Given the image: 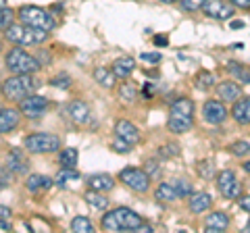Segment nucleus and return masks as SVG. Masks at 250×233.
Returning a JSON list of instances; mask_svg holds the SVG:
<instances>
[{
	"label": "nucleus",
	"mask_w": 250,
	"mask_h": 233,
	"mask_svg": "<svg viewBox=\"0 0 250 233\" xmlns=\"http://www.w3.org/2000/svg\"><path fill=\"white\" fill-rule=\"evenodd\" d=\"M17 104H19L21 115H25L27 119H40L44 111L48 108V98L40 96V94H29L27 98H23Z\"/></svg>",
	"instance_id": "obj_10"
},
{
	"label": "nucleus",
	"mask_w": 250,
	"mask_h": 233,
	"mask_svg": "<svg viewBox=\"0 0 250 233\" xmlns=\"http://www.w3.org/2000/svg\"><path fill=\"white\" fill-rule=\"evenodd\" d=\"M154 198L161 202H173V200H179V194L173 188V183L165 181V183H159V188L154 190Z\"/></svg>",
	"instance_id": "obj_26"
},
{
	"label": "nucleus",
	"mask_w": 250,
	"mask_h": 233,
	"mask_svg": "<svg viewBox=\"0 0 250 233\" xmlns=\"http://www.w3.org/2000/svg\"><path fill=\"white\" fill-rule=\"evenodd\" d=\"M152 42H154L156 46H167V38H165V36H154Z\"/></svg>",
	"instance_id": "obj_44"
},
{
	"label": "nucleus",
	"mask_w": 250,
	"mask_h": 233,
	"mask_svg": "<svg viewBox=\"0 0 250 233\" xmlns=\"http://www.w3.org/2000/svg\"><path fill=\"white\" fill-rule=\"evenodd\" d=\"M144 171H146L148 175H150V179H154V177L161 173V167H156V162H154V160L150 158V160H146V165H144Z\"/></svg>",
	"instance_id": "obj_40"
},
{
	"label": "nucleus",
	"mask_w": 250,
	"mask_h": 233,
	"mask_svg": "<svg viewBox=\"0 0 250 233\" xmlns=\"http://www.w3.org/2000/svg\"><path fill=\"white\" fill-rule=\"evenodd\" d=\"M83 198L92 208H96V211H104V208H108V198H104L103 192H98V190H88L83 194Z\"/></svg>",
	"instance_id": "obj_27"
},
{
	"label": "nucleus",
	"mask_w": 250,
	"mask_h": 233,
	"mask_svg": "<svg viewBox=\"0 0 250 233\" xmlns=\"http://www.w3.org/2000/svg\"><path fill=\"white\" fill-rule=\"evenodd\" d=\"M136 96H138V92H136V88H134V85H131L129 81H123V83L119 85V98H121V100L134 102Z\"/></svg>",
	"instance_id": "obj_33"
},
{
	"label": "nucleus",
	"mask_w": 250,
	"mask_h": 233,
	"mask_svg": "<svg viewBox=\"0 0 250 233\" xmlns=\"http://www.w3.org/2000/svg\"><path fill=\"white\" fill-rule=\"evenodd\" d=\"M229 227V216L221 213V211H217V213H210L207 219H205V229L210 231V233H221Z\"/></svg>",
	"instance_id": "obj_19"
},
{
	"label": "nucleus",
	"mask_w": 250,
	"mask_h": 233,
	"mask_svg": "<svg viewBox=\"0 0 250 233\" xmlns=\"http://www.w3.org/2000/svg\"><path fill=\"white\" fill-rule=\"evenodd\" d=\"M246 231H248V233H250V221H248V225H246Z\"/></svg>",
	"instance_id": "obj_51"
},
{
	"label": "nucleus",
	"mask_w": 250,
	"mask_h": 233,
	"mask_svg": "<svg viewBox=\"0 0 250 233\" xmlns=\"http://www.w3.org/2000/svg\"><path fill=\"white\" fill-rule=\"evenodd\" d=\"M111 69L115 71V75L119 77V79H127V77L134 73V69H136V60L131 57H121V58L115 60Z\"/></svg>",
	"instance_id": "obj_22"
},
{
	"label": "nucleus",
	"mask_w": 250,
	"mask_h": 233,
	"mask_svg": "<svg viewBox=\"0 0 250 233\" xmlns=\"http://www.w3.org/2000/svg\"><path fill=\"white\" fill-rule=\"evenodd\" d=\"M94 79L103 85V88L111 90V88H115V85H117V79H119V77L115 75L113 69H108V67H96V69H94Z\"/></svg>",
	"instance_id": "obj_24"
},
{
	"label": "nucleus",
	"mask_w": 250,
	"mask_h": 233,
	"mask_svg": "<svg viewBox=\"0 0 250 233\" xmlns=\"http://www.w3.org/2000/svg\"><path fill=\"white\" fill-rule=\"evenodd\" d=\"M229 2L238 9H250V0H229Z\"/></svg>",
	"instance_id": "obj_43"
},
{
	"label": "nucleus",
	"mask_w": 250,
	"mask_h": 233,
	"mask_svg": "<svg viewBox=\"0 0 250 233\" xmlns=\"http://www.w3.org/2000/svg\"><path fill=\"white\" fill-rule=\"evenodd\" d=\"M231 119L238 125H250V96H240L231 106Z\"/></svg>",
	"instance_id": "obj_15"
},
{
	"label": "nucleus",
	"mask_w": 250,
	"mask_h": 233,
	"mask_svg": "<svg viewBox=\"0 0 250 233\" xmlns=\"http://www.w3.org/2000/svg\"><path fill=\"white\" fill-rule=\"evenodd\" d=\"M2 188H6V185H9V177H6V167H2Z\"/></svg>",
	"instance_id": "obj_46"
},
{
	"label": "nucleus",
	"mask_w": 250,
	"mask_h": 233,
	"mask_svg": "<svg viewBox=\"0 0 250 233\" xmlns=\"http://www.w3.org/2000/svg\"><path fill=\"white\" fill-rule=\"evenodd\" d=\"M238 204H240L242 211L250 213V196H240V198H238Z\"/></svg>",
	"instance_id": "obj_42"
},
{
	"label": "nucleus",
	"mask_w": 250,
	"mask_h": 233,
	"mask_svg": "<svg viewBox=\"0 0 250 233\" xmlns=\"http://www.w3.org/2000/svg\"><path fill=\"white\" fill-rule=\"evenodd\" d=\"M196 169H198V175L202 177V179H210V177L215 175V167H213L210 160H200Z\"/></svg>",
	"instance_id": "obj_36"
},
{
	"label": "nucleus",
	"mask_w": 250,
	"mask_h": 233,
	"mask_svg": "<svg viewBox=\"0 0 250 233\" xmlns=\"http://www.w3.org/2000/svg\"><path fill=\"white\" fill-rule=\"evenodd\" d=\"M244 27V21H231V29H240Z\"/></svg>",
	"instance_id": "obj_48"
},
{
	"label": "nucleus",
	"mask_w": 250,
	"mask_h": 233,
	"mask_svg": "<svg viewBox=\"0 0 250 233\" xmlns=\"http://www.w3.org/2000/svg\"><path fill=\"white\" fill-rule=\"evenodd\" d=\"M0 229H2V233H6V231H11V223L6 221V219H2V223H0Z\"/></svg>",
	"instance_id": "obj_45"
},
{
	"label": "nucleus",
	"mask_w": 250,
	"mask_h": 233,
	"mask_svg": "<svg viewBox=\"0 0 250 233\" xmlns=\"http://www.w3.org/2000/svg\"><path fill=\"white\" fill-rule=\"evenodd\" d=\"M217 96L223 100V102H236L242 96V88L236 81H223L217 85Z\"/></svg>",
	"instance_id": "obj_20"
},
{
	"label": "nucleus",
	"mask_w": 250,
	"mask_h": 233,
	"mask_svg": "<svg viewBox=\"0 0 250 233\" xmlns=\"http://www.w3.org/2000/svg\"><path fill=\"white\" fill-rule=\"evenodd\" d=\"M228 71L236 77L238 81H242V83H250V69L248 67H244L242 63H236V60H229L228 63Z\"/></svg>",
	"instance_id": "obj_29"
},
{
	"label": "nucleus",
	"mask_w": 250,
	"mask_h": 233,
	"mask_svg": "<svg viewBox=\"0 0 250 233\" xmlns=\"http://www.w3.org/2000/svg\"><path fill=\"white\" fill-rule=\"evenodd\" d=\"M207 0H179V4H182V9L188 11V13H194V11H200L202 6H205Z\"/></svg>",
	"instance_id": "obj_37"
},
{
	"label": "nucleus",
	"mask_w": 250,
	"mask_h": 233,
	"mask_svg": "<svg viewBox=\"0 0 250 233\" xmlns=\"http://www.w3.org/2000/svg\"><path fill=\"white\" fill-rule=\"evenodd\" d=\"M6 167L17 175H25V171L29 167V162L25 158V152H23L21 148H13L9 152V156H6Z\"/></svg>",
	"instance_id": "obj_17"
},
{
	"label": "nucleus",
	"mask_w": 250,
	"mask_h": 233,
	"mask_svg": "<svg viewBox=\"0 0 250 233\" xmlns=\"http://www.w3.org/2000/svg\"><path fill=\"white\" fill-rule=\"evenodd\" d=\"M210 206H213V198H210V194H207V192H194L190 200H188V208H190L194 214L207 213Z\"/></svg>",
	"instance_id": "obj_16"
},
{
	"label": "nucleus",
	"mask_w": 250,
	"mask_h": 233,
	"mask_svg": "<svg viewBox=\"0 0 250 233\" xmlns=\"http://www.w3.org/2000/svg\"><path fill=\"white\" fill-rule=\"evenodd\" d=\"M6 69L13 75H21V73H36L40 69V63L36 60V57H31L29 52H25L23 48H13L6 52L4 57Z\"/></svg>",
	"instance_id": "obj_6"
},
{
	"label": "nucleus",
	"mask_w": 250,
	"mask_h": 233,
	"mask_svg": "<svg viewBox=\"0 0 250 233\" xmlns=\"http://www.w3.org/2000/svg\"><path fill=\"white\" fill-rule=\"evenodd\" d=\"M228 108L221 100H207L202 104V119H205L208 125H221V123L228 119Z\"/></svg>",
	"instance_id": "obj_12"
},
{
	"label": "nucleus",
	"mask_w": 250,
	"mask_h": 233,
	"mask_svg": "<svg viewBox=\"0 0 250 233\" xmlns=\"http://www.w3.org/2000/svg\"><path fill=\"white\" fill-rule=\"evenodd\" d=\"M215 183H217V190L219 194H221L223 198H228V200H236L242 196V185L238 181V177L233 171L229 169H225V171H219V173L215 175Z\"/></svg>",
	"instance_id": "obj_9"
},
{
	"label": "nucleus",
	"mask_w": 250,
	"mask_h": 233,
	"mask_svg": "<svg viewBox=\"0 0 250 233\" xmlns=\"http://www.w3.org/2000/svg\"><path fill=\"white\" fill-rule=\"evenodd\" d=\"M52 183H54V181L50 179V177H46V175H29V179L25 181V188H27L31 194H38V192L48 190Z\"/></svg>",
	"instance_id": "obj_25"
},
{
	"label": "nucleus",
	"mask_w": 250,
	"mask_h": 233,
	"mask_svg": "<svg viewBox=\"0 0 250 233\" xmlns=\"http://www.w3.org/2000/svg\"><path fill=\"white\" fill-rule=\"evenodd\" d=\"M11 21H13V11L2 6V17H0V27H2V32H6V29L11 27Z\"/></svg>",
	"instance_id": "obj_39"
},
{
	"label": "nucleus",
	"mask_w": 250,
	"mask_h": 233,
	"mask_svg": "<svg viewBox=\"0 0 250 233\" xmlns=\"http://www.w3.org/2000/svg\"><path fill=\"white\" fill-rule=\"evenodd\" d=\"M77 158H80L77 148H62L61 154H59V165L62 169H75L77 167Z\"/></svg>",
	"instance_id": "obj_28"
},
{
	"label": "nucleus",
	"mask_w": 250,
	"mask_h": 233,
	"mask_svg": "<svg viewBox=\"0 0 250 233\" xmlns=\"http://www.w3.org/2000/svg\"><path fill=\"white\" fill-rule=\"evenodd\" d=\"M23 148L31 154H50L61 148V137L54 134H31L23 139Z\"/></svg>",
	"instance_id": "obj_7"
},
{
	"label": "nucleus",
	"mask_w": 250,
	"mask_h": 233,
	"mask_svg": "<svg viewBox=\"0 0 250 233\" xmlns=\"http://www.w3.org/2000/svg\"><path fill=\"white\" fill-rule=\"evenodd\" d=\"M38 88H40V81L31 73L13 75L2 81V94H4V98H9L11 102H21V100L27 98L29 94H36Z\"/></svg>",
	"instance_id": "obj_3"
},
{
	"label": "nucleus",
	"mask_w": 250,
	"mask_h": 233,
	"mask_svg": "<svg viewBox=\"0 0 250 233\" xmlns=\"http://www.w3.org/2000/svg\"><path fill=\"white\" fill-rule=\"evenodd\" d=\"M171 183H173V188L177 190L179 198H190L194 194V188H192L190 181H186V179H171Z\"/></svg>",
	"instance_id": "obj_32"
},
{
	"label": "nucleus",
	"mask_w": 250,
	"mask_h": 233,
	"mask_svg": "<svg viewBox=\"0 0 250 233\" xmlns=\"http://www.w3.org/2000/svg\"><path fill=\"white\" fill-rule=\"evenodd\" d=\"M244 171H246V173H250V160L244 162Z\"/></svg>",
	"instance_id": "obj_49"
},
{
	"label": "nucleus",
	"mask_w": 250,
	"mask_h": 233,
	"mask_svg": "<svg viewBox=\"0 0 250 233\" xmlns=\"http://www.w3.org/2000/svg\"><path fill=\"white\" fill-rule=\"evenodd\" d=\"M4 38L15 46H34V44H42L46 38H48V32H42V29L29 27V25H11L6 32H2Z\"/></svg>",
	"instance_id": "obj_5"
},
{
	"label": "nucleus",
	"mask_w": 250,
	"mask_h": 233,
	"mask_svg": "<svg viewBox=\"0 0 250 233\" xmlns=\"http://www.w3.org/2000/svg\"><path fill=\"white\" fill-rule=\"evenodd\" d=\"M17 17L23 25L42 29V32H50V29H54V25H57V21L52 19V15L48 11L40 9V6H34V4H23L17 11Z\"/></svg>",
	"instance_id": "obj_4"
},
{
	"label": "nucleus",
	"mask_w": 250,
	"mask_h": 233,
	"mask_svg": "<svg viewBox=\"0 0 250 233\" xmlns=\"http://www.w3.org/2000/svg\"><path fill=\"white\" fill-rule=\"evenodd\" d=\"M140 58L146 60V63H159L163 57H161L159 52H142V54H140Z\"/></svg>",
	"instance_id": "obj_41"
},
{
	"label": "nucleus",
	"mask_w": 250,
	"mask_h": 233,
	"mask_svg": "<svg viewBox=\"0 0 250 233\" xmlns=\"http://www.w3.org/2000/svg\"><path fill=\"white\" fill-rule=\"evenodd\" d=\"M111 148H113L115 152H119V154H127V152L131 150V144H129V142H125V139H121V137H117V136H115L113 144H111Z\"/></svg>",
	"instance_id": "obj_38"
},
{
	"label": "nucleus",
	"mask_w": 250,
	"mask_h": 233,
	"mask_svg": "<svg viewBox=\"0 0 250 233\" xmlns=\"http://www.w3.org/2000/svg\"><path fill=\"white\" fill-rule=\"evenodd\" d=\"M113 131H115L117 137H121V139H125V142H129L131 146L140 142V131H138V127L131 121H127V119H119V121H117Z\"/></svg>",
	"instance_id": "obj_14"
},
{
	"label": "nucleus",
	"mask_w": 250,
	"mask_h": 233,
	"mask_svg": "<svg viewBox=\"0 0 250 233\" xmlns=\"http://www.w3.org/2000/svg\"><path fill=\"white\" fill-rule=\"evenodd\" d=\"M65 115L73 123H77V125H83V123H88V119H90V106L85 104L83 100H73V102H69L65 106Z\"/></svg>",
	"instance_id": "obj_13"
},
{
	"label": "nucleus",
	"mask_w": 250,
	"mask_h": 233,
	"mask_svg": "<svg viewBox=\"0 0 250 233\" xmlns=\"http://www.w3.org/2000/svg\"><path fill=\"white\" fill-rule=\"evenodd\" d=\"M207 17L210 19H219V21H225V19H231L236 15V6H233L229 0H207L205 6H202Z\"/></svg>",
	"instance_id": "obj_11"
},
{
	"label": "nucleus",
	"mask_w": 250,
	"mask_h": 233,
	"mask_svg": "<svg viewBox=\"0 0 250 233\" xmlns=\"http://www.w3.org/2000/svg\"><path fill=\"white\" fill-rule=\"evenodd\" d=\"M0 213H2V219H9V216H11V211H9V208H6V206L0 208Z\"/></svg>",
	"instance_id": "obj_47"
},
{
	"label": "nucleus",
	"mask_w": 250,
	"mask_h": 233,
	"mask_svg": "<svg viewBox=\"0 0 250 233\" xmlns=\"http://www.w3.org/2000/svg\"><path fill=\"white\" fill-rule=\"evenodd\" d=\"M88 188L90 190H98V192H111L115 188V179L108 173H94L88 177Z\"/></svg>",
	"instance_id": "obj_21"
},
{
	"label": "nucleus",
	"mask_w": 250,
	"mask_h": 233,
	"mask_svg": "<svg viewBox=\"0 0 250 233\" xmlns=\"http://www.w3.org/2000/svg\"><path fill=\"white\" fill-rule=\"evenodd\" d=\"M161 2H165V4H171V2H175V0H161Z\"/></svg>",
	"instance_id": "obj_50"
},
{
	"label": "nucleus",
	"mask_w": 250,
	"mask_h": 233,
	"mask_svg": "<svg viewBox=\"0 0 250 233\" xmlns=\"http://www.w3.org/2000/svg\"><path fill=\"white\" fill-rule=\"evenodd\" d=\"M71 231L75 233H94V223L88 216H75L71 221Z\"/></svg>",
	"instance_id": "obj_31"
},
{
	"label": "nucleus",
	"mask_w": 250,
	"mask_h": 233,
	"mask_svg": "<svg viewBox=\"0 0 250 233\" xmlns=\"http://www.w3.org/2000/svg\"><path fill=\"white\" fill-rule=\"evenodd\" d=\"M50 85H52V88H59V90H69V88H71V77H69L67 73L54 75L50 79Z\"/></svg>",
	"instance_id": "obj_35"
},
{
	"label": "nucleus",
	"mask_w": 250,
	"mask_h": 233,
	"mask_svg": "<svg viewBox=\"0 0 250 233\" xmlns=\"http://www.w3.org/2000/svg\"><path fill=\"white\" fill-rule=\"evenodd\" d=\"M142 225H144L142 216H140L138 213H134L131 208H125V206L113 208V211H108L106 214H103V219H100V227H103V231H113V233L138 231Z\"/></svg>",
	"instance_id": "obj_1"
},
{
	"label": "nucleus",
	"mask_w": 250,
	"mask_h": 233,
	"mask_svg": "<svg viewBox=\"0 0 250 233\" xmlns=\"http://www.w3.org/2000/svg\"><path fill=\"white\" fill-rule=\"evenodd\" d=\"M119 181L123 185H127L129 190L138 192V194H146L148 190H150V175L142 169H136V167L121 169L119 171Z\"/></svg>",
	"instance_id": "obj_8"
},
{
	"label": "nucleus",
	"mask_w": 250,
	"mask_h": 233,
	"mask_svg": "<svg viewBox=\"0 0 250 233\" xmlns=\"http://www.w3.org/2000/svg\"><path fill=\"white\" fill-rule=\"evenodd\" d=\"M229 152L233 154V156H248V154H250V142H246V139L233 142L229 146Z\"/></svg>",
	"instance_id": "obj_34"
},
{
	"label": "nucleus",
	"mask_w": 250,
	"mask_h": 233,
	"mask_svg": "<svg viewBox=\"0 0 250 233\" xmlns=\"http://www.w3.org/2000/svg\"><path fill=\"white\" fill-rule=\"evenodd\" d=\"M194 125V102L190 98H177L169 108L167 129L173 134H188Z\"/></svg>",
	"instance_id": "obj_2"
},
{
	"label": "nucleus",
	"mask_w": 250,
	"mask_h": 233,
	"mask_svg": "<svg viewBox=\"0 0 250 233\" xmlns=\"http://www.w3.org/2000/svg\"><path fill=\"white\" fill-rule=\"evenodd\" d=\"M194 83H196L198 90H210L215 85V75L210 71H198L194 77Z\"/></svg>",
	"instance_id": "obj_30"
},
{
	"label": "nucleus",
	"mask_w": 250,
	"mask_h": 233,
	"mask_svg": "<svg viewBox=\"0 0 250 233\" xmlns=\"http://www.w3.org/2000/svg\"><path fill=\"white\" fill-rule=\"evenodd\" d=\"M80 173H77V169H61L59 175L54 177V183L59 185V188L67 190V188H73V185L80 181Z\"/></svg>",
	"instance_id": "obj_23"
},
{
	"label": "nucleus",
	"mask_w": 250,
	"mask_h": 233,
	"mask_svg": "<svg viewBox=\"0 0 250 233\" xmlns=\"http://www.w3.org/2000/svg\"><path fill=\"white\" fill-rule=\"evenodd\" d=\"M19 113L17 108H9L4 106L0 111V134H11L13 129H17L19 125Z\"/></svg>",
	"instance_id": "obj_18"
}]
</instances>
